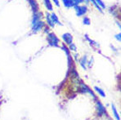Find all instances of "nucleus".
<instances>
[{
    "label": "nucleus",
    "instance_id": "18",
    "mask_svg": "<svg viewBox=\"0 0 121 120\" xmlns=\"http://www.w3.org/2000/svg\"><path fill=\"white\" fill-rule=\"evenodd\" d=\"M71 3L73 4V7L76 6V5H79L83 3V0H71Z\"/></svg>",
    "mask_w": 121,
    "mask_h": 120
},
{
    "label": "nucleus",
    "instance_id": "21",
    "mask_svg": "<svg viewBox=\"0 0 121 120\" xmlns=\"http://www.w3.org/2000/svg\"><path fill=\"white\" fill-rule=\"evenodd\" d=\"M109 120H111V119H109Z\"/></svg>",
    "mask_w": 121,
    "mask_h": 120
},
{
    "label": "nucleus",
    "instance_id": "17",
    "mask_svg": "<svg viewBox=\"0 0 121 120\" xmlns=\"http://www.w3.org/2000/svg\"><path fill=\"white\" fill-rule=\"evenodd\" d=\"M68 47H69V50L72 51V52H77V47L75 46V44H74L73 43L70 44L68 46Z\"/></svg>",
    "mask_w": 121,
    "mask_h": 120
},
{
    "label": "nucleus",
    "instance_id": "16",
    "mask_svg": "<svg viewBox=\"0 0 121 120\" xmlns=\"http://www.w3.org/2000/svg\"><path fill=\"white\" fill-rule=\"evenodd\" d=\"M88 2H90V3H92V5H93L94 7H95L96 8H97V10H98L99 12H102V9L100 8V7L97 5V3L95 2V0H88Z\"/></svg>",
    "mask_w": 121,
    "mask_h": 120
},
{
    "label": "nucleus",
    "instance_id": "2",
    "mask_svg": "<svg viewBox=\"0 0 121 120\" xmlns=\"http://www.w3.org/2000/svg\"><path fill=\"white\" fill-rule=\"evenodd\" d=\"M75 11V13H76V16L79 17H83V16L86 15L87 12L88 11V8L86 5H76V6H74L73 7Z\"/></svg>",
    "mask_w": 121,
    "mask_h": 120
},
{
    "label": "nucleus",
    "instance_id": "6",
    "mask_svg": "<svg viewBox=\"0 0 121 120\" xmlns=\"http://www.w3.org/2000/svg\"><path fill=\"white\" fill-rule=\"evenodd\" d=\"M45 19H46V22H47V25L49 28H54L55 27V24L54 22L52 21L51 17V13L48 12H47L45 13Z\"/></svg>",
    "mask_w": 121,
    "mask_h": 120
},
{
    "label": "nucleus",
    "instance_id": "11",
    "mask_svg": "<svg viewBox=\"0 0 121 120\" xmlns=\"http://www.w3.org/2000/svg\"><path fill=\"white\" fill-rule=\"evenodd\" d=\"M62 3H63L64 7H65L66 8H73V4L71 3V0H61Z\"/></svg>",
    "mask_w": 121,
    "mask_h": 120
},
{
    "label": "nucleus",
    "instance_id": "10",
    "mask_svg": "<svg viewBox=\"0 0 121 120\" xmlns=\"http://www.w3.org/2000/svg\"><path fill=\"white\" fill-rule=\"evenodd\" d=\"M88 56H87V55H84V56H83V57L81 58L80 60H79V63H80V66L83 67L84 70H86V63L87 61H88Z\"/></svg>",
    "mask_w": 121,
    "mask_h": 120
},
{
    "label": "nucleus",
    "instance_id": "15",
    "mask_svg": "<svg viewBox=\"0 0 121 120\" xmlns=\"http://www.w3.org/2000/svg\"><path fill=\"white\" fill-rule=\"evenodd\" d=\"M83 24L85 25H89L91 24V21H90V18L88 17H84L83 18Z\"/></svg>",
    "mask_w": 121,
    "mask_h": 120
},
{
    "label": "nucleus",
    "instance_id": "9",
    "mask_svg": "<svg viewBox=\"0 0 121 120\" xmlns=\"http://www.w3.org/2000/svg\"><path fill=\"white\" fill-rule=\"evenodd\" d=\"M43 5L46 8V9H47L48 12H52L53 11L52 3L51 2V0H43Z\"/></svg>",
    "mask_w": 121,
    "mask_h": 120
},
{
    "label": "nucleus",
    "instance_id": "13",
    "mask_svg": "<svg viewBox=\"0 0 121 120\" xmlns=\"http://www.w3.org/2000/svg\"><path fill=\"white\" fill-rule=\"evenodd\" d=\"M111 109H112V111H113V114L114 115H115V119H116V120H120V115H119L118 112H117L116 110V108H115V106L114 105H111Z\"/></svg>",
    "mask_w": 121,
    "mask_h": 120
},
{
    "label": "nucleus",
    "instance_id": "12",
    "mask_svg": "<svg viewBox=\"0 0 121 120\" xmlns=\"http://www.w3.org/2000/svg\"><path fill=\"white\" fill-rule=\"evenodd\" d=\"M94 90H95V91H97L98 94H100L101 96H102V97H106V93H105V91H103L101 88H100L99 87H97V86H96V87H94Z\"/></svg>",
    "mask_w": 121,
    "mask_h": 120
},
{
    "label": "nucleus",
    "instance_id": "5",
    "mask_svg": "<svg viewBox=\"0 0 121 120\" xmlns=\"http://www.w3.org/2000/svg\"><path fill=\"white\" fill-rule=\"evenodd\" d=\"M28 2H29V4H30V8H31V11L33 13L37 12L39 11V3L36 0H28Z\"/></svg>",
    "mask_w": 121,
    "mask_h": 120
},
{
    "label": "nucleus",
    "instance_id": "8",
    "mask_svg": "<svg viewBox=\"0 0 121 120\" xmlns=\"http://www.w3.org/2000/svg\"><path fill=\"white\" fill-rule=\"evenodd\" d=\"M51 17H52V21L54 22L55 25H62V23L60 22V21L59 20V17H57V15H56L55 12H52Z\"/></svg>",
    "mask_w": 121,
    "mask_h": 120
},
{
    "label": "nucleus",
    "instance_id": "20",
    "mask_svg": "<svg viewBox=\"0 0 121 120\" xmlns=\"http://www.w3.org/2000/svg\"><path fill=\"white\" fill-rule=\"evenodd\" d=\"M115 38L117 39V41L120 42V39H121V38H120V33H117V34H115Z\"/></svg>",
    "mask_w": 121,
    "mask_h": 120
},
{
    "label": "nucleus",
    "instance_id": "3",
    "mask_svg": "<svg viewBox=\"0 0 121 120\" xmlns=\"http://www.w3.org/2000/svg\"><path fill=\"white\" fill-rule=\"evenodd\" d=\"M45 26V23L43 21H37L34 24H31V31L33 33H37L39 31L42 30L43 29V27Z\"/></svg>",
    "mask_w": 121,
    "mask_h": 120
},
{
    "label": "nucleus",
    "instance_id": "1",
    "mask_svg": "<svg viewBox=\"0 0 121 120\" xmlns=\"http://www.w3.org/2000/svg\"><path fill=\"white\" fill-rule=\"evenodd\" d=\"M47 42L49 46L53 47H59L60 39L53 32H49L47 35Z\"/></svg>",
    "mask_w": 121,
    "mask_h": 120
},
{
    "label": "nucleus",
    "instance_id": "14",
    "mask_svg": "<svg viewBox=\"0 0 121 120\" xmlns=\"http://www.w3.org/2000/svg\"><path fill=\"white\" fill-rule=\"evenodd\" d=\"M95 2L97 3V5L100 7L101 9H106V4H105V3L102 1V0H95Z\"/></svg>",
    "mask_w": 121,
    "mask_h": 120
},
{
    "label": "nucleus",
    "instance_id": "7",
    "mask_svg": "<svg viewBox=\"0 0 121 120\" xmlns=\"http://www.w3.org/2000/svg\"><path fill=\"white\" fill-rule=\"evenodd\" d=\"M97 112H98V115H103V114H106V109H105V107L103 106V105L99 100H97Z\"/></svg>",
    "mask_w": 121,
    "mask_h": 120
},
{
    "label": "nucleus",
    "instance_id": "4",
    "mask_svg": "<svg viewBox=\"0 0 121 120\" xmlns=\"http://www.w3.org/2000/svg\"><path fill=\"white\" fill-rule=\"evenodd\" d=\"M61 39L65 43V45L69 46L73 43V36L70 33H65L61 35Z\"/></svg>",
    "mask_w": 121,
    "mask_h": 120
},
{
    "label": "nucleus",
    "instance_id": "19",
    "mask_svg": "<svg viewBox=\"0 0 121 120\" xmlns=\"http://www.w3.org/2000/svg\"><path fill=\"white\" fill-rule=\"evenodd\" d=\"M51 2L52 3H53L55 5H56L57 8H60V2H59V0H51Z\"/></svg>",
    "mask_w": 121,
    "mask_h": 120
}]
</instances>
